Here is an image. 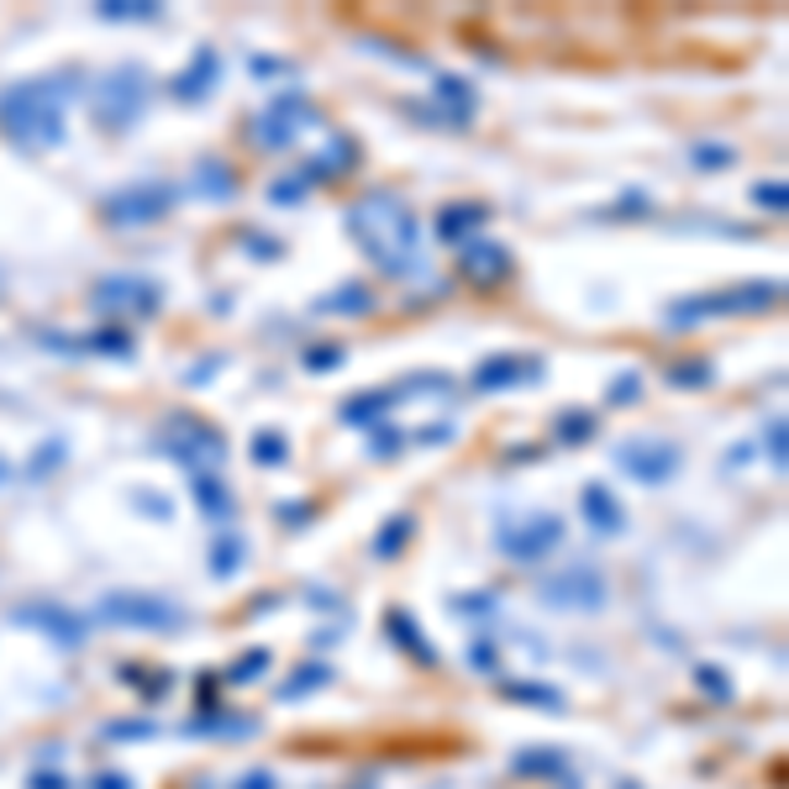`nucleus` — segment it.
I'll return each instance as SVG.
<instances>
[{
  "mask_svg": "<svg viewBox=\"0 0 789 789\" xmlns=\"http://www.w3.org/2000/svg\"><path fill=\"white\" fill-rule=\"evenodd\" d=\"M342 227H348V243L359 247L379 274H390V279L422 274V221L405 206V195H394V190H364V195L342 211Z\"/></svg>",
  "mask_w": 789,
  "mask_h": 789,
  "instance_id": "nucleus-1",
  "label": "nucleus"
},
{
  "mask_svg": "<svg viewBox=\"0 0 789 789\" xmlns=\"http://www.w3.org/2000/svg\"><path fill=\"white\" fill-rule=\"evenodd\" d=\"M80 95V74L59 69V74H32L0 90V132L5 143L16 148H59L63 143V117H69V100Z\"/></svg>",
  "mask_w": 789,
  "mask_h": 789,
  "instance_id": "nucleus-2",
  "label": "nucleus"
},
{
  "mask_svg": "<svg viewBox=\"0 0 789 789\" xmlns=\"http://www.w3.org/2000/svg\"><path fill=\"white\" fill-rule=\"evenodd\" d=\"M153 100V80L143 63H111L106 74H95L90 85V117L100 132H132V126L148 117Z\"/></svg>",
  "mask_w": 789,
  "mask_h": 789,
  "instance_id": "nucleus-3",
  "label": "nucleus"
},
{
  "mask_svg": "<svg viewBox=\"0 0 789 789\" xmlns=\"http://www.w3.org/2000/svg\"><path fill=\"white\" fill-rule=\"evenodd\" d=\"M785 301V279H742L731 290H711V295H690L664 311L668 327H700V321H721V316H763Z\"/></svg>",
  "mask_w": 789,
  "mask_h": 789,
  "instance_id": "nucleus-4",
  "label": "nucleus"
},
{
  "mask_svg": "<svg viewBox=\"0 0 789 789\" xmlns=\"http://www.w3.org/2000/svg\"><path fill=\"white\" fill-rule=\"evenodd\" d=\"M95 621L126 627V632H184L190 610L174 606L169 595H153V590H111L95 600Z\"/></svg>",
  "mask_w": 789,
  "mask_h": 789,
  "instance_id": "nucleus-5",
  "label": "nucleus"
},
{
  "mask_svg": "<svg viewBox=\"0 0 789 789\" xmlns=\"http://www.w3.org/2000/svg\"><path fill=\"white\" fill-rule=\"evenodd\" d=\"M158 448L180 463L184 474H221L227 469V432L201 416H169L158 432Z\"/></svg>",
  "mask_w": 789,
  "mask_h": 789,
  "instance_id": "nucleus-6",
  "label": "nucleus"
},
{
  "mask_svg": "<svg viewBox=\"0 0 789 789\" xmlns=\"http://www.w3.org/2000/svg\"><path fill=\"white\" fill-rule=\"evenodd\" d=\"M174 201H180L174 180H132L100 201V221L106 227H153L174 211Z\"/></svg>",
  "mask_w": 789,
  "mask_h": 789,
  "instance_id": "nucleus-7",
  "label": "nucleus"
},
{
  "mask_svg": "<svg viewBox=\"0 0 789 789\" xmlns=\"http://www.w3.org/2000/svg\"><path fill=\"white\" fill-rule=\"evenodd\" d=\"M569 537V526L553 517V511H532V517L521 521H500L495 526V547H500V558H511V563H543L553 558L558 547Z\"/></svg>",
  "mask_w": 789,
  "mask_h": 789,
  "instance_id": "nucleus-8",
  "label": "nucleus"
},
{
  "mask_svg": "<svg viewBox=\"0 0 789 789\" xmlns=\"http://www.w3.org/2000/svg\"><path fill=\"white\" fill-rule=\"evenodd\" d=\"M5 621H11V627H32V632H43L48 642H59L63 653H80L85 638H90V621H85L80 610H69L63 600H53V595H32V600H22V606H11L5 610Z\"/></svg>",
  "mask_w": 789,
  "mask_h": 789,
  "instance_id": "nucleus-9",
  "label": "nucleus"
},
{
  "mask_svg": "<svg viewBox=\"0 0 789 789\" xmlns=\"http://www.w3.org/2000/svg\"><path fill=\"white\" fill-rule=\"evenodd\" d=\"M448 385V374H416V379H400V385H379V390H364V394H348L342 405H337V422L342 426H379L390 416L394 405H405V400H416L422 390H442Z\"/></svg>",
  "mask_w": 789,
  "mask_h": 789,
  "instance_id": "nucleus-10",
  "label": "nucleus"
},
{
  "mask_svg": "<svg viewBox=\"0 0 789 789\" xmlns=\"http://www.w3.org/2000/svg\"><path fill=\"white\" fill-rule=\"evenodd\" d=\"M616 469H621L632 485L658 489L684 469V453H679V442H668V437H627V442H616Z\"/></svg>",
  "mask_w": 789,
  "mask_h": 789,
  "instance_id": "nucleus-11",
  "label": "nucleus"
},
{
  "mask_svg": "<svg viewBox=\"0 0 789 789\" xmlns=\"http://www.w3.org/2000/svg\"><path fill=\"white\" fill-rule=\"evenodd\" d=\"M95 311H106V316H137V321H148L163 311V284L148 279V274H106V279H95L90 290Z\"/></svg>",
  "mask_w": 789,
  "mask_h": 789,
  "instance_id": "nucleus-12",
  "label": "nucleus"
},
{
  "mask_svg": "<svg viewBox=\"0 0 789 789\" xmlns=\"http://www.w3.org/2000/svg\"><path fill=\"white\" fill-rule=\"evenodd\" d=\"M606 574L595 563H569L558 574L543 579V606L547 610H574V616H595L606 606Z\"/></svg>",
  "mask_w": 789,
  "mask_h": 789,
  "instance_id": "nucleus-13",
  "label": "nucleus"
},
{
  "mask_svg": "<svg viewBox=\"0 0 789 789\" xmlns=\"http://www.w3.org/2000/svg\"><path fill=\"white\" fill-rule=\"evenodd\" d=\"M537 379H543V359L537 353H489L469 374V385L480 394H506V390H521V385H537Z\"/></svg>",
  "mask_w": 789,
  "mask_h": 789,
  "instance_id": "nucleus-14",
  "label": "nucleus"
},
{
  "mask_svg": "<svg viewBox=\"0 0 789 789\" xmlns=\"http://www.w3.org/2000/svg\"><path fill=\"white\" fill-rule=\"evenodd\" d=\"M458 274L474 290H495V284H506L517 274V258H511V247L495 243V238H474V243L458 247Z\"/></svg>",
  "mask_w": 789,
  "mask_h": 789,
  "instance_id": "nucleus-15",
  "label": "nucleus"
},
{
  "mask_svg": "<svg viewBox=\"0 0 789 789\" xmlns=\"http://www.w3.org/2000/svg\"><path fill=\"white\" fill-rule=\"evenodd\" d=\"M43 348L80 353V359H132V353H137V337L126 332L122 321H111V327H95V332H85V337H43Z\"/></svg>",
  "mask_w": 789,
  "mask_h": 789,
  "instance_id": "nucleus-16",
  "label": "nucleus"
},
{
  "mask_svg": "<svg viewBox=\"0 0 789 789\" xmlns=\"http://www.w3.org/2000/svg\"><path fill=\"white\" fill-rule=\"evenodd\" d=\"M216 85H221V53H216V48H195V53H190V63H184L180 74L169 80V95H174V100H184V106H201Z\"/></svg>",
  "mask_w": 789,
  "mask_h": 789,
  "instance_id": "nucleus-17",
  "label": "nucleus"
},
{
  "mask_svg": "<svg viewBox=\"0 0 789 789\" xmlns=\"http://www.w3.org/2000/svg\"><path fill=\"white\" fill-rule=\"evenodd\" d=\"M511 774H517V779H543V785L579 789V774L569 768V753H558V748H517V753H511Z\"/></svg>",
  "mask_w": 789,
  "mask_h": 789,
  "instance_id": "nucleus-18",
  "label": "nucleus"
},
{
  "mask_svg": "<svg viewBox=\"0 0 789 789\" xmlns=\"http://www.w3.org/2000/svg\"><path fill=\"white\" fill-rule=\"evenodd\" d=\"M385 638H390L416 668H437V664H442V658H437V647L426 642L422 621H416V616H411L405 606H390V610H385Z\"/></svg>",
  "mask_w": 789,
  "mask_h": 789,
  "instance_id": "nucleus-19",
  "label": "nucleus"
},
{
  "mask_svg": "<svg viewBox=\"0 0 789 789\" xmlns=\"http://www.w3.org/2000/svg\"><path fill=\"white\" fill-rule=\"evenodd\" d=\"M359 163V143L353 137H342V132H332L327 137V148L316 153V158H305L301 169H295V180L311 190V184H327V180H337V174H348Z\"/></svg>",
  "mask_w": 789,
  "mask_h": 789,
  "instance_id": "nucleus-20",
  "label": "nucleus"
},
{
  "mask_svg": "<svg viewBox=\"0 0 789 789\" xmlns=\"http://www.w3.org/2000/svg\"><path fill=\"white\" fill-rule=\"evenodd\" d=\"M432 106H437L453 126H469L474 122V111H480V95H474V85H469L463 74H442V69H432Z\"/></svg>",
  "mask_w": 789,
  "mask_h": 789,
  "instance_id": "nucleus-21",
  "label": "nucleus"
},
{
  "mask_svg": "<svg viewBox=\"0 0 789 789\" xmlns=\"http://www.w3.org/2000/svg\"><path fill=\"white\" fill-rule=\"evenodd\" d=\"M579 511H584V526L600 532V537H621L627 532V511H621V500L600 480H590V485L579 489Z\"/></svg>",
  "mask_w": 789,
  "mask_h": 789,
  "instance_id": "nucleus-22",
  "label": "nucleus"
},
{
  "mask_svg": "<svg viewBox=\"0 0 789 789\" xmlns=\"http://www.w3.org/2000/svg\"><path fill=\"white\" fill-rule=\"evenodd\" d=\"M489 221V211L480 206V201H453V206H442L437 211V221H432V238L448 247H463L480 238V227Z\"/></svg>",
  "mask_w": 789,
  "mask_h": 789,
  "instance_id": "nucleus-23",
  "label": "nucleus"
},
{
  "mask_svg": "<svg viewBox=\"0 0 789 789\" xmlns=\"http://www.w3.org/2000/svg\"><path fill=\"white\" fill-rule=\"evenodd\" d=\"M190 500L201 506L206 521H232L238 517V495L227 489L221 474H190Z\"/></svg>",
  "mask_w": 789,
  "mask_h": 789,
  "instance_id": "nucleus-24",
  "label": "nucleus"
},
{
  "mask_svg": "<svg viewBox=\"0 0 789 789\" xmlns=\"http://www.w3.org/2000/svg\"><path fill=\"white\" fill-rule=\"evenodd\" d=\"M190 190H195L201 201H216V206H221V201H238L243 184H238V174H232V163H221V158H201Z\"/></svg>",
  "mask_w": 789,
  "mask_h": 789,
  "instance_id": "nucleus-25",
  "label": "nucleus"
},
{
  "mask_svg": "<svg viewBox=\"0 0 789 789\" xmlns=\"http://www.w3.org/2000/svg\"><path fill=\"white\" fill-rule=\"evenodd\" d=\"M184 737H227V742H238V737H253L258 721L253 716H232V711H201L195 721H184Z\"/></svg>",
  "mask_w": 789,
  "mask_h": 789,
  "instance_id": "nucleus-26",
  "label": "nucleus"
},
{
  "mask_svg": "<svg viewBox=\"0 0 789 789\" xmlns=\"http://www.w3.org/2000/svg\"><path fill=\"white\" fill-rule=\"evenodd\" d=\"M374 305H379V301H374V290H368V284H337V290H327V295L311 305V311H316V316H368Z\"/></svg>",
  "mask_w": 789,
  "mask_h": 789,
  "instance_id": "nucleus-27",
  "label": "nucleus"
},
{
  "mask_svg": "<svg viewBox=\"0 0 789 789\" xmlns=\"http://www.w3.org/2000/svg\"><path fill=\"white\" fill-rule=\"evenodd\" d=\"M500 695L511 700V705H537V711H563L569 705L563 690H553L543 679H500Z\"/></svg>",
  "mask_w": 789,
  "mask_h": 789,
  "instance_id": "nucleus-28",
  "label": "nucleus"
},
{
  "mask_svg": "<svg viewBox=\"0 0 789 789\" xmlns=\"http://www.w3.org/2000/svg\"><path fill=\"white\" fill-rule=\"evenodd\" d=\"M595 426H600V416L584 411V405L558 411V416H553V442H558V448H584V442L595 437Z\"/></svg>",
  "mask_w": 789,
  "mask_h": 789,
  "instance_id": "nucleus-29",
  "label": "nucleus"
},
{
  "mask_svg": "<svg viewBox=\"0 0 789 789\" xmlns=\"http://www.w3.org/2000/svg\"><path fill=\"white\" fill-rule=\"evenodd\" d=\"M295 137H301V126L290 122V117H274V111H264V117H253V143L264 153H284L295 148Z\"/></svg>",
  "mask_w": 789,
  "mask_h": 789,
  "instance_id": "nucleus-30",
  "label": "nucleus"
},
{
  "mask_svg": "<svg viewBox=\"0 0 789 789\" xmlns=\"http://www.w3.org/2000/svg\"><path fill=\"white\" fill-rule=\"evenodd\" d=\"M411 537H416V517H411V511H394V517L374 532V558H400V553L411 547Z\"/></svg>",
  "mask_w": 789,
  "mask_h": 789,
  "instance_id": "nucleus-31",
  "label": "nucleus"
},
{
  "mask_svg": "<svg viewBox=\"0 0 789 789\" xmlns=\"http://www.w3.org/2000/svg\"><path fill=\"white\" fill-rule=\"evenodd\" d=\"M247 458H253L258 469H284V463H290V437H284L279 426H258L253 442H247Z\"/></svg>",
  "mask_w": 789,
  "mask_h": 789,
  "instance_id": "nucleus-32",
  "label": "nucleus"
},
{
  "mask_svg": "<svg viewBox=\"0 0 789 789\" xmlns=\"http://www.w3.org/2000/svg\"><path fill=\"white\" fill-rule=\"evenodd\" d=\"M321 684H332V668H327V664H301V668H295V673H290V684H279L274 695L284 700V705H295V700L316 695Z\"/></svg>",
  "mask_w": 789,
  "mask_h": 789,
  "instance_id": "nucleus-33",
  "label": "nucleus"
},
{
  "mask_svg": "<svg viewBox=\"0 0 789 789\" xmlns=\"http://www.w3.org/2000/svg\"><path fill=\"white\" fill-rule=\"evenodd\" d=\"M664 379L673 390H711L716 385V364L711 359H679V364H668Z\"/></svg>",
  "mask_w": 789,
  "mask_h": 789,
  "instance_id": "nucleus-34",
  "label": "nucleus"
},
{
  "mask_svg": "<svg viewBox=\"0 0 789 789\" xmlns=\"http://www.w3.org/2000/svg\"><path fill=\"white\" fill-rule=\"evenodd\" d=\"M243 563H247V547H243V537H216L211 543V579H238L243 574Z\"/></svg>",
  "mask_w": 789,
  "mask_h": 789,
  "instance_id": "nucleus-35",
  "label": "nucleus"
},
{
  "mask_svg": "<svg viewBox=\"0 0 789 789\" xmlns=\"http://www.w3.org/2000/svg\"><path fill=\"white\" fill-rule=\"evenodd\" d=\"M269 668H274V653H269V647H247L243 658L227 668L221 679H227V684H238V690H247V684H258V679H264Z\"/></svg>",
  "mask_w": 789,
  "mask_h": 789,
  "instance_id": "nucleus-36",
  "label": "nucleus"
},
{
  "mask_svg": "<svg viewBox=\"0 0 789 789\" xmlns=\"http://www.w3.org/2000/svg\"><path fill=\"white\" fill-rule=\"evenodd\" d=\"M95 16L100 22H158L163 5L158 0H106V5H95Z\"/></svg>",
  "mask_w": 789,
  "mask_h": 789,
  "instance_id": "nucleus-37",
  "label": "nucleus"
},
{
  "mask_svg": "<svg viewBox=\"0 0 789 789\" xmlns=\"http://www.w3.org/2000/svg\"><path fill=\"white\" fill-rule=\"evenodd\" d=\"M690 163H695L700 174H721L737 163V148L731 143H690Z\"/></svg>",
  "mask_w": 789,
  "mask_h": 789,
  "instance_id": "nucleus-38",
  "label": "nucleus"
},
{
  "mask_svg": "<svg viewBox=\"0 0 789 789\" xmlns=\"http://www.w3.org/2000/svg\"><path fill=\"white\" fill-rule=\"evenodd\" d=\"M695 690L705 700H716V705H727V700L737 695V690H731V673L716 664H695Z\"/></svg>",
  "mask_w": 789,
  "mask_h": 789,
  "instance_id": "nucleus-39",
  "label": "nucleus"
},
{
  "mask_svg": "<svg viewBox=\"0 0 789 789\" xmlns=\"http://www.w3.org/2000/svg\"><path fill=\"white\" fill-rule=\"evenodd\" d=\"M63 453H69V442L63 437H48V442H37V453L27 458V480H43V474H53L63 463Z\"/></svg>",
  "mask_w": 789,
  "mask_h": 789,
  "instance_id": "nucleus-40",
  "label": "nucleus"
},
{
  "mask_svg": "<svg viewBox=\"0 0 789 789\" xmlns=\"http://www.w3.org/2000/svg\"><path fill=\"white\" fill-rule=\"evenodd\" d=\"M301 364L311 368V374H332V368L348 364V348H342V342H321V348H305Z\"/></svg>",
  "mask_w": 789,
  "mask_h": 789,
  "instance_id": "nucleus-41",
  "label": "nucleus"
},
{
  "mask_svg": "<svg viewBox=\"0 0 789 789\" xmlns=\"http://www.w3.org/2000/svg\"><path fill=\"white\" fill-rule=\"evenodd\" d=\"M753 206L768 216H785L789 211V184L785 180H758L753 184Z\"/></svg>",
  "mask_w": 789,
  "mask_h": 789,
  "instance_id": "nucleus-42",
  "label": "nucleus"
},
{
  "mask_svg": "<svg viewBox=\"0 0 789 789\" xmlns=\"http://www.w3.org/2000/svg\"><path fill=\"white\" fill-rule=\"evenodd\" d=\"M400 448H405V432H400V426H390V422L368 426V453L374 458H394Z\"/></svg>",
  "mask_w": 789,
  "mask_h": 789,
  "instance_id": "nucleus-43",
  "label": "nucleus"
},
{
  "mask_svg": "<svg viewBox=\"0 0 789 789\" xmlns=\"http://www.w3.org/2000/svg\"><path fill=\"white\" fill-rule=\"evenodd\" d=\"M148 737H158V727H153L148 716H143V721H111V727H100V742H148Z\"/></svg>",
  "mask_w": 789,
  "mask_h": 789,
  "instance_id": "nucleus-44",
  "label": "nucleus"
},
{
  "mask_svg": "<svg viewBox=\"0 0 789 789\" xmlns=\"http://www.w3.org/2000/svg\"><path fill=\"white\" fill-rule=\"evenodd\" d=\"M653 211V195H647V190H621V201H616V206H610V221H638V216H647Z\"/></svg>",
  "mask_w": 789,
  "mask_h": 789,
  "instance_id": "nucleus-45",
  "label": "nucleus"
},
{
  "mask_svg": "<svg viewBox=\"0 0 789 789\" xmlns=\"http://www.w3.org/2000/svg\"><path fill=\"white\" fill-rule=\"evenodd\" d=\"M606 400H610V405H638V400H642V374H638V368H621V374L610 379Z\"/></svg>",
  "mask_w": 789,
  "mask_h": 789,
  "instance_id": "nucleus-46",
  "label": "nucleus"
},
{
  "mask_svg": "<svg viewBox=\"0 0 789 789\" xmlns=\"http://www.w3.org/2000/svg\"><path fill=\"white\" fill-rule=\"evenodd\" d=\"M763 453H768V463H774V469H785V463H789V442H785V416H774V422L763 426Z\"/></svg>",
  "mask_w": 789,
  "mask_h": 789,
  "instance_id": "nucleus-47",
  "label": "nucleus"
},
{
  "mask_svg": "<svg viewBox=\"0 0 789 789\" xmlns=\"http://www.w3.org/2000/svg\"><path fill=\"white\" fill-rule=\"evenodd\" d=\"M311 517H316L311 500H284L279 506V526H311Z\"/></svg>",
  "mask_w": 789,
  "mask_h": 789,
  "instance_id": "nucleus-48",
  "label": "nucleus"
},
{
  "mask_svg": "<svg viewBox=\"0 0 789 789\" xmlns=\"http://www.w3.org/2000/svg\"><path fill=\"white\" fill-rule=\"evenodd\" d=\"M269 201L274 206H295V201H305V184L290 174V180H274L269 184Z\"/></svg>",
  "mask_w": 789,
  "mask_h": 789,
  "instance_id": "nucleus-49",
  "label": "nucleus"
},
{
  "mask_svg": "<svg viewBox=\"0 0 789 789\" xmlns=\"http://www.w3.org/2000/svg\"><path fill=\"white\" fill-rule=\"evenodd\" d=\"M243 247L258 253V258H279V253H284V243H279V238H264V232H243Z\"/></svg>",
  "mask_w": 789,
  "mask_h": 789,
  "instance_id": "nucleus-50",
  "label": "nucleus"
},
{
  "mask_svg": "<svg viewBox=\"0 0 789 789\" xmlns=\"http://www.w3.org/2000/svg\"><path fill=\"white\" fill-rule=\"evenodd\" d=\"M469 668H485V673H495V642H489V638L469 642Z\"/></svg>",
  "mask_w": 789,
  "mask_h": 789,
  "instance_id": "nucleus-51",
  "label": "nucleus"
},
{
  "mask_svg": "<svg viewBox=\"0 0 789 789\" xmlns=\"http://www.w3.org/2000/svg\"><path fill=\"white\" fill-rule=\"evenodd\" d=\"M247 74H258V80H279V74H290V63H284V59H264V53H253V59H247Z\"/></svg>",
  "mask_w": 789,
  "mask_h": 789,
  "instance_id": "nucleus-52",
  "label": "nucleus"
},
{
  "mask_svg": "<svg viewBox=\"0 0 789 789\" xmlns=\"http://www.w3.org/2000/svg\"><path fill=\"white\" fill-rule=\"evenodd\" d=\"M227 364V359H221V353H206V359H201V364L190 368V374H184V385H206V379H211L216 368Z\"/></svg>",
  "mask_w": 789,
  "mask_h": 789,
  "instance_id": "nucleus-53",
  "label": "nucleus"
},
{
  "mask_svg": "<svg viewBox=\"0 0 789 789\" xmlns=\"http://www.w3.org/2000/svg\"><path fill=\"white\" fill-rule=\"evenodd\" d=\"M453 437H458V426H453V422H437V426H426L416 442H426V448H442V442H453Z\"/></svg>",
  "mask_w": 789,
  "mask_h": 789,
  "instance_id": "nucleus-54",
  "label": "nucleus"
},
{
  "mask_svg": "<svg viewBox=\"0 0 789 789\" xmlns=\"http://www.w3.org/2000/svg\"><path fill=\"white\" fill-rule=\"evenodd\" d=\"M132 500H137V506H148V517H169V500H163V495H158V489H137V495H132Z\"/></svg>",
  "mask_w": 789,
  "mask_h": 789,
  "instance_id": "nucleus-55",
  "label": "nucleus"
},
{
  "mask_svg": "<svg viewBox=\"0 0 789 789\" xmlns=\"http://www.w3.org/2000/svg\"><path fill=\"white\" fill-rule=\"evenodd\" d=\"M27 789H69V779L53 768H37V774H27Z\"/></svg>",
  "mask_w": 789,
  "mask_h": 789,
  "instance_id": "nucleus-56",
  "label": "nucleus"
},
{
  "mask_svg": "<svg viewBox=\"0 0 789 789\" xmlns=\"http://www.w3.org/2000/svg\"><path fill=\"white\" fill-rule=\"evenodd\" d=\"M238 789H274V774L269 768H247L243 779H238Z\"/></svg>",
  "mask_w": 789,
  "mask_h": 789,
  "instance_id": "nucleus-57",
  "label": "nucleus"
},
{
  "mask_svg": "<svg viewBox=\"0 0 789 789\" xmlns=\"http://www.w3.org/2000/svg\"><path fill=\"white\" fill-rule=\"evenodd\" d=\"M90 789H137V785H132L126 774H95V779H90Z\"/></svg>",
  "mask_w": 789,
  "mask_h": 789,
  "instance_id": "nucleus-58",
  "label": "nucleus"
},
{
  "mask_svg": "<svg viewBox=\"0 0 789 789\" xmlns=\"http://www.w3.org/2000/svg\"><path fill=\"white\" fill-rule=\"evenodd\" d=\"M511 463H532V458H543V448H506Z\"/></svg>",
  "mask_w": 789,
  "mask_h": 789,
  "instance_id": "nucleus-59",
  "label": "nucleus"
},
{
  "mask_svg": "<svg viewBox=\"0 0 789 789\" xmlns=\"http://www.w3.org/2000/svg\"><path fill=\"white\" fill-rule=\"evenodd\" d=\"M5 480H11V463H5V458H0V485H5Z\"/></svg>",
  "mask_w": 789,
  "mask_h": 789,
  "instance_id": "nucleus-60",
  "label": "nucleus"
}]
</instances>
